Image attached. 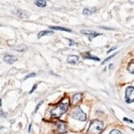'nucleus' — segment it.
<instances>
[{"mask_svg":"<svg viewBox=\"0 0 134 134\" xmlns=\"http://www.w3.org/2000/svg\"><path fill=\"white\" fill-rule=\"evenodd\" d=\"M36 73H31V74H28L27 76H26V77L24 78V80H26V79H28V78H30V77H36Z\"/></svg>","mask_w":134,"mask_h":134,"instance_id":"nucleus-17","label":"nucleus"},{"mask_svg":"<svg viewBox=\"0 0 134 134\" xmlns=\"http://www.w3.org/2000/svg\"><path fill=\"white\" fill-rule=\"evenodd\" d=\"M69 107V102L65 101V102H61L59 103L56 107H54L53 109L51 110V115L54 118H59L61 117V115L65 114L67 112V110L68 109Z\"/></svg>","mask_w":134,"mask_h":134,"instance_id":"nucleus-1","label":"nucleus"},{"mask_svg":"<svg viewBox=\"0 0 134 134\" xmlns=\"http://www.w3.org/2000/svg\"><path fill=\"white\" fill-rule=\"evenodd\" d=\"M54 32L52 31H40L39 34H38V39L41 38L42 36H49V35H53Z\"/></svg>","mask_w":134,"mask_h":134,"instance_id":"nucleus-11","label":"nucleus"},{"mask_svg":"<svg viewBox=\"0 0 134 134\" xmlns=\"http://www.w3.org/2000/svg\"><path fill=\"white\" fill-rule=\"evenodd\" d=\"M114 56H115V54H113L112 56H110V57H109V58H107V59H104V60L103 61V63H102V64H104V63H106V62H107L108 60H109L110 59H112V58H113Z\"/></svg>","mask_w":134,"mask_h":134,"instance_id":"nucleus-19","label":"nucleus"},{"mask_svg":"<svg viewBox=\"0 0 134 134\" xmlns=\"http://www.w3.org/2000/svg\"><path fill=\"white\" fill-rule=\"evenodd\" d=\"M125 101L127 104L134 102V87L129 86L125 91Z\"/></svg>","mask_w":134,"mask_h":134,"instance_id":"nucleus-4","label":"nucleus"},{"mask_svg":"<svg viewBox=\"0 0 134 134\" xmlns=\"http://www.w3.org/2000/svg\"><path fill=\"white\" fill-rule=\"evenodd\" d=\"M81 99V93H78V94H76L73 96V98H72V103L73 104H76Z\"/></svg>","mask_w":134,"mask_h":134,"instance_id":"nucleus-14","label":"nucleus"},{"mask_svg":"<svg viewBox=\"0 0 134 134\" xmlns=\"http://www.w3.org/2000/svg\"><path fill=\"white\" fill-rule=\"evenodd\" d=\"M104 129V124L100 120H92L88 127L87 134H100Z\"/></svg>","mask_w":134,"mask_h":134,"instance_id":"nucleus-2","label":"nucleus"},{"mask_svg":"<svg viewBox=\"0 0 134 134\" xmlns=\"http://www.w3.org/2000/svg\"><path fill=\"white\" fill-rule=\"evenodd\" d=\"M127 70L129 72V73L134 74V59L129 63V66H127Z\"/></svg>","mask_w":134,"mask_h":134,"instance_id":"nucleus-12","label":"nucleus"},{"mask_svg":"<svg viewBox=\"0 0 134 134\" xmlns=\"http://www.w3.org/2000/svg\"><path fill=\"white\" fill-rule=\"evenodd\" d=\"M82 57L83 59H92V60H95V61H100V59L96 56H93V55H91L89 53H85L82 54Z\"/></svg>","mask_w":134,"mask_h":134,"instance_id":"nucleus-9","label":"nucleus"},{"mask_svg":"<svg viewBox=\"0 0 134 134\" xmlns=\"http://www.w3.org/2000/svg\"><path fill=\"white\" fill-rule=\"evenodd\" d=\"M15 13L17 16L20 17V18H28V17L30 16V13H29L28 12L24 11V10H21V9L16 10Z\"/></svg>","mask_w":134,"mask_h":134,"instance_id":"nucleus-6","label":"nucleus"},{"mask_svg":"<svg viewBox=\"0 0 134 134\" xmlns=\"http://www.w3.org/2000/svg\"><path fill=\"white\" fill-rule=\"evenodd\" d=\"M114 49H116V47H114V48H112V49H110L108 52H107V53L109 54V53H110V52H111V51H113V50H114Z\"/></svg>","mask_w":134,"mask_h":134,"instance_id":"nucleus-23","label":"nucleus"},{"mask_svg":"<svg viewBox=\"0 0 134 134\" xmlns=\"http://www.w3.org/2000/svg\"><path fill=\"white\" fill-rule=\"evenodd\" d=\"M0 106H2V103H1V99H0Z\"/></svg>","mask_w":134,"mask_h":134,"instance_id":"nucleus-26","label":"nucleus"},{"mask_svg":"<svg viewBox=\"0 0 134 134\" xmlns=\"http://www.w3.org/2000/svg\"><path fill=\"white\" fill-rule=\"evenodd\" d=\"M35 3H36V6L40 7V8H44L46 6V1H40V0H38V1L35 2Z\"/></svg>","mask_w":134,"mask_h":134,"instance_id":"nucleus-15","label":"nucleus"},{"mask_svg":"<svg viewBox=\"0 0 134 134\" xmlns=\"http://www.w3.org/2000/svg\"><path fill=\"white\" fill-rule=\"evenodd\" d=\"M43 104V101H40L37 105H36V109H35V111H34V113H36L37 111H38V109H39V108L40 107V105H41V104Z\"/></svg>","mask_w":134,"mask_h":134,"instance_id":"nucleus-18","label":"nucleus"},{"mask_svg":"<svg viewBox=\"0 0 134 134\" xmlns=\"http://www.w3.org/2000/svg\"><path fill=\"white\" fill-rule=\"evenodd\" d=\"M124 121H127V123L133 124V121H132V120H131V119H127V118H124Z\"/></svg>","mask_w":134,"mask_h":134,"instance_id":"nucleus-22","label":"nucleus"},{"mask_svg":"<svg viewBox=\"0 0 134 134\" xmlns=\"http://www.w3.org/2000/svg\"><path fill=\"white\" fill-rule=\"evenodd\" d=\"M3 60L6 62V63H9V64H13V63L16 61V58L14 57L13 55H9V54H7V55H5L4 58H3Z\"/></svg>","mask_w":134,"mask_h":134,"instance_id":"nucleus-8","label":"nucleus"},{"mask_svg":"<svg viewBox=\"0 0 134 134\" xmlns=\"http://www.w3.org/2000/svg\"><path fill=\"white\" fill-rule=\"evenodd\" d=\"M109 134H123L118 129H113L111 132H109Z\"/></svg>","mask_w":134,"mask_h":134,"instance_id":"nucleus-16","label":"nucleus"},{"mask_svg":"<svg viewBox=\"0 0 134 134\" xmlns=\"http://www.w3.org/2000/svg\"><path fill=\"white\" fill-rule=\"evenodd\" d=\"M109 69H112V68H113V64H110V65L109 66Z\"/></svg>","mask_w":134,"mask_h":134,"instance_id":"nucleus-25","label":"nucleus"},{"mask_svg":"<svg viewBox=\"0 0 134 134\" xmlns=\"http://www.w3.org/2000/svg\"><path fill=\"white\" fill-rule=\"evenodd\" d=\"M81 33L85 35V36H89L90 39L91 40L92 38H95L98 36H101L100 33H97L96 31H90V30H81Z\"/></svg>","mask_w":134,"mask_h":134,"instance_id":"nucleus-5","label":"nucleus"},{"mask_svg":"<svg viewBox=\"0 0 134 134\" xmlns=\"http://www.w3.org/2000/svg\"><path fill=\"white\" fill-rule=\"evenodd\" d=\"M36 87H37V84H35L34 86H33V87H32V89H31V91H30V94H31V93H33V91L36 89Z\"/></svg>","mask_w":134,"mask_h":134,"instance_id":"nucleus-20","label":"nucleus"},{"mask_svg":"<svg viewBox=\"0 0 134 134\" xmlns=\"http://www.w3.org/2000/svg\"><path fill=\"white\" fill-rule=\"evenodd\" d=\"M71 116H72V118H73L74 119L79 120L81 122H85L86 120V119H87L86 114L78 106L75 107L73 109V110H72V113H71Z\"/></svg>","mask_w":134,"mask_h":134,"instance_id":"nucleus-3","label":"nucleus"},{"mask_svg":"<svg viewBox=\"0 0 134 134\" xmlns=\"http://www.w3.org/2000/svg\"><path fill=\"white\" fill-rule=\"evenodd\" d=\"M50 29H53V30H59V31H67V32H72V30L70 29H67L64 27H59V26H49Z\"/></svg>","mask_w":134,"mask_h":134,"instance_id":"nucleus-13","label":"nucleus"},{"mask_svg":"<svg viewBox=\"0 0 134 134\" xmlns=\"http://www.w3.org/2000/svg\"><path fill=\"white\" fill-rule=\"evenodd\" d=\"M78 59H79L78 56H77V55H70V56L68 57L67 62L68 63H70V64H77V62H78Z\"/></svg>","mask_w":134,"mask_h":134,"instance_id":"nucleus-7","label":"nucleus"},{"mask_svg":"<svg viewBox=\"0 0 134 134\" xmlns=\"http://www.w3.org/2000/svg\"><path fill=\"white\" fill-rule=\"evenodd\" d=\"M31 124H30V126H29V129H28V132H31Z\"/></svg>","mask_w":134,"mask_h":134,"instance_id":"nucleus-24","label":"nucleus"},{"mask_svg":"<svg viewBox=\"0 0 134 134\" xmlns=\"http://www.w3.org/2000/svg\"><path fill=\"white\" fill-rule=\"evenodd\" d=\"M95 12H96V8H85L83 9V14L87 16V15H91L92 13H94Z\"/></svg>","mask_w":134,"mask_h":134,"instance_id":"nucleus-10","label":"nucleus"},{"mask_svg":"<svg viewBox=\"0 0 134 134\" xmlns=\"http://www.w3.org/2000/svg\"><path fill=\"white\" fill-rule=\"evenodd\" d=\"M69 40V45H77V43H75L74 41H72V40Z\"/></svg>","mask_w":134,"mask_h":134,"instance_id":"nucleus-21","label":"nucleus"}]
</instances>
